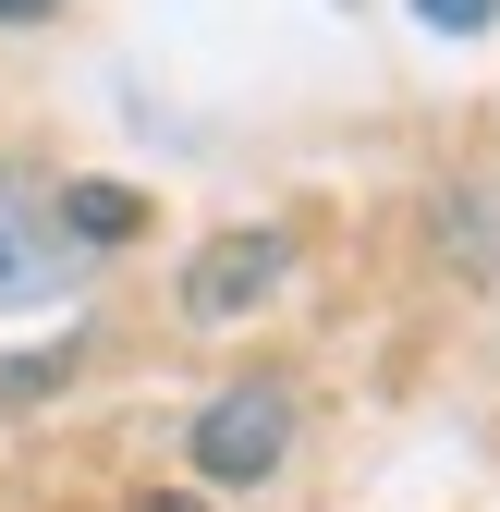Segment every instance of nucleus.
<instances>
[{
    "instance_id": "obj_5",
    "label": "nucleus",
    "mask_w": 500,
    "mask_h": 512,
    "mask_svg": "<svg viewBox=\"0 0 500 512\" xmlns=\"http://www.w3.org/2000/svg\"><path fill=\"white\" fill-rule=\"evenodd\" d=\"M415 25H427V37H488L500 0H415Z\"/></svg>"
},
{
    "instance_id": "obj_6",
    "label": "nucleus",
    "mask_w": 500,
    "mask_h": 512,
    "mask_svg": "<svg viewBox=\"0 0 500 512\" xmlns=\"http://www.w3.org/2000/svg\"><path fill=\"white\" fill-rule=\"evenodd\" d=\"M135 512H208V500H183V488H159V500H135Z\"/></svg>"
},
{
    "instance_id": "obj_3",
    "label": "nucleus",
    "mask_w": 500,
    "mask_h": 512,
    "mask_svg": "<svg viewBox=\"0 0 500 512\" xmlns=\"http://www.w3.org/2000/svg\"><path fill=\"white\" fill-rule=\"evenodd\" d=\"M293 281V232H220V244H196V269H183V317L196 330H232L244 305H269Z\"/></svg>"
},
{
    "instance_id": "obj_4",
    "label": "nucleus",
    "mask_w": 500,
    "mask_h": 512,
    "mask_svg": "<svg viewBox=\"0 0 500 512\" xmlns=\"http://www.w3.org/2000/svg\"><path fill=\"white\" fill-rule=\"evenodd\" d=\"M61 232H74V244H122V232H135V196H122V183H61Z\"/></svg>"
},
{
    "instance_id": "obj_7",
    "label": "nucleus",
    "mask_w": 500,
    "mask_h": 512,
    "mask_svg": "<svg viewBox=\"0 0 500 512\" xmlns=\"http://www.w3.org/2000/svg\"><path fill=\"white\" fill-rule=\"evenodd\" d=\"M13 13H37V0H0V25H13Z\"/></svg>"
},
{
    "instance_id": "obj_2",
    "label": "nucleus",
    "mask_w": 500,
    "mask_h": 512,
    "mask_svg": "<svg viewBox=\"0 0 500 512\" xmlns=\"http://www.w3.org/2000/svg\"><path fill=\"white\" fill-rule=\"evenodd\" d=\"M281 452H293V391L281 378H232V391L196 415V476H220V488L281 476Z\"/></svg>"
},
{
    "instance_id": "obj_1",
    "label": "nucleus",
    "mask_w": 500,
    "mask_h": 512,
    "mask_svg": "<svg viewBox=\"0 0 500 512\" xmlns=\"http://www.w3.org/2000/svg\"><path fill=\"white\" fill-rule=\"evenodd\" d=\"M74 293V232L25 171H0V317H49Z\"/></svg>"
}]
</instances>
